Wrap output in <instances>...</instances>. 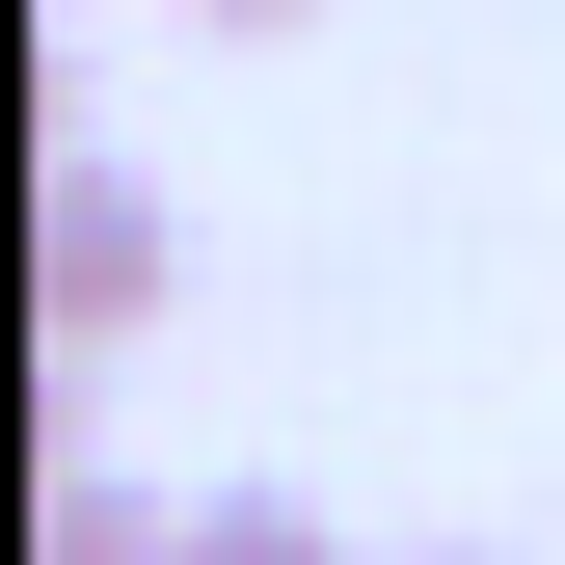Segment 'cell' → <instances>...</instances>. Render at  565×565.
<instances>
[{
    "mask_svg": "<svg viewBox=\"0 0 565 565\" xmlns=\"http://www.w3.org/2000/svg\"><path fill=\"white\" fill-rule=\"evenodd\" d=\"M28 323H54V377H108V350L162 323V189H135L108 135H54V162H28Z\"/></svg>",
    "mask_w": 565,
    "mask_h": 565,
    "instance_id": "obj_1",
    "label": "cell"
},
{
    "mask_svg": "<svg viewBox=\"0 0 565 565\" xmlns=\"http://www.w3.org/2000/svg\"><path fill=\"white\" fill-rule=\"evenodd\" d=\"M189 28H297V0H189Z\"/></svg>",
    "mask_w": 565,
    "mask_h": 565,
    "instance_id": "obj_4",
    "label": "cell"
},
{
    "mask_svg": "<svg viewBox=\"0 0 565 565\" xmlns=\"http://www.w3.org/2000/svg\"><path fill=\"white\" fill-rule=\"evenodd\" d=\"M189 565H350V539L297 512V484H216V512H189Z\"/></svg>",
    "mask_w": 565,
    "mask_h": 565,
    "instance_id": "obj_3",
    "label": "cell"
},
{
    "mask_svg": "<svg viewBox=\"0 0 565 565\" xmlns=\"http://www.w3.org/2000/svg\"><path fill=\"white\" fill-rule=\"evenodd\" d=\"M28 565H189V512H162V484H108V458H54V512H28Z\"/></svg>",
    "mask_w": 565,
    "mask_h": 565,
    "instance_id": "obj_2",
    "label": "cell"
}]
</instances>
